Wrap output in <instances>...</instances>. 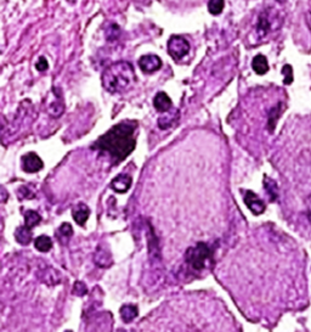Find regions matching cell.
Here are the masks:
<instances>
[{"instance_id":"obj_1","label":"cell","mask_w":311,"mask_h":332,"mask_svg":"<svg viewBox=\"0 0 311 332\" xmlns=\"http://www.w3.org/2000/svg\"><path fill=\"white\" fill-rule=\"evenodd\" d=\"M136 126L138 123L131 121L118 123L100 136L94 147L110 154L116 162H122L135 150Z\"/></svg>"},{"instance_id":"obj_2","label":"cell","mask_w":311,"mask_h":332,"mask_svg":"<svg viewBox=\"0 0 311 332\" xmlns=\"http://www.w3.org/2000/svg\"><path fill=\"white\" fill-rule=\"evenodd\" d=\"M102 85L111 94H123L136 84L135 71L131 63L118 61L105 68L101 76Z\"/></svg>"},{"instance_id":"obj_3","label":"cell","mask_w":311,"mask_h":332,"mask_svg":"<svg viewBox=\"0 0 311 332\" xmlns=\"http://www.w3.org/2000/svg\"><path fill=\"white\" fill-rule=\"evenodd\" d=\"M210 257V249L204 242H198L196 246L190 247L185 253L186 262L191 265L192 268L199 270L205 265V262Z\"/></svg>"},{"instance_id":"obj_4","label":"cell","mask_w":311,"mask_h":332,"mask_svg":"<svg viewBox=\"0 0 311 332\" xmlns=\"http://www.w3.org/2000/svg\"><path fill=\"white\" fill-rule=\"evenodd\" d=\"M190 51V43L180 36H173L168 41V52L174 60H181Z\"/></svg>"},{"instance_id":"obj_5","label":"cell","mask_w":311,"mask_h":332,"mask_svg":"<svg viewBox=\"0 0 311 332\" xmlns=\"http://www.w3.org/2000/svg\"><path fill=\"white\" fill-rule=\"evenodd\" d=\"M139 67L144 73H154L162 67V60L157 55H144L139 60Z\"/></svg>"},{"instance_id":"obj_6","label":"cell","mask_w":311,"mask_h":332,"mask_svg":"<svg viewBox=\"0 0 311 332\" xmlns=\"http://www.w3.org/2000/svg\"><path fill=\"white\" fill-rule=\"evenodd\" d=\"M43 161L34 152H30L22 156V169L26 173H37L43 169Z\"/></svg>"},{"instance_id":"obj_7","label":"cell","mask_w":311,"mask_h":332,"mask_svg":"<svg viewBox=\"0 0 311 332\" xmlns=\"http://www.w3.org/2000/svg\"><path fill=\"white\" fill-rule=\"evenodd\" d=\"M244 204L247 205V207L255 215L262 214L265 210V204L253 191H246V195H244Z\"/></svg>"},{"instance_id":"obj_8","label":"cell","mask_w":311,"mask_h":332,"mask_svg":"<svg viewBox=\"0 0 311 332\" xmlns=\"http://www.w3.org/2000/svg\"><path fill=\"white\" fill-rule=\"evenodd\" d=\"M154 106L158 112L164 113L171 110L173 102H171V99L168 96V94H165L164 91H159L154 99Z\"/></svg>"},{"instance_id":"obj_9","label":"cell","mask_w":311,"mask_h":332,"mask_svg":"<svg viewBox=\"0 0 311 332\" xmlns=\"http://www.w3.org/2000/svg\"><path fill=\"white\" fill-rule=\"evenodd\" d=\"M111 186L115 191L119 192V194H124L128 191L131 186V178L126 174H119L118 176H116L115 179L111 183Z\"/></svg>"},{"instance_id":"obj_10","label":"cell","mask_w":311,"mask_h":332,"mask_svg":"<svg viewBox=\"0 0 311 332\" xmlns=\"http://www.w3.org/2000/svg\"><path fill=\"white\" fill-rule=\"evenodd\" d=\"M179 120V111L178 110H173V111H168V112H164V115L160 116L158 118V126H159L162 130H165V129H169L170 126H173L178 122Z\"/></svg>"},{"instance_id":"obj_11","label":"cell","mask_w":311,"mask_h":332,"mask_svg":"<svg viewBox=\"0 0 311 332\" xmlns=\"http://www.w3.org/2000/svg\"><path fill=\"white\" fill-rule=\"evenodd\" d=\"M272 27V22H271V16L269 11H264L263 14H260L259 18H258V25H257V31L259 33V36L264 37L269 33Z\"/></svg>"},{"instance_id":"obj_12","label":"cell","mask_w":311,"mask_h":332,"mask_svg":"<svg viewBox=\"0 0 311 332\" xmlns=\"http://www.w3.org/2000/svg\"><path fill=\"white\" fill-rule=\"evenodd\" d=\"M72 214H73V218H75L76 223H77L78 225L83 226L84 224H85V221L88 220L89 215H90V210H89V208L86 207L85 205L79 204L77 207L73 209Z\"/></svg>"},{"instance_id":"obj_13","label":"cell","mask_w":311,"mask_h":332,"mask_svg":"<svg viewBox=\"0 0 311 332\" xmlns=\"http://www.w3.org/2000/svg\"><path fill=\"white\" fill-rule=\"evenodd\" d=\"M252 68L257 75L263 76L265 75L266 72L269 71V63H268V59L264 56V55L259 54L253 59L252 61Z\"/></svg>"},{"instance_id":"obj_14","label":"cell","mask_w":311,"mask_h":332,"mask_svg":"<svg viewBox=\"0 0 311 332\" xmlns=\"http://www.w3.org/2000/svg\"><path fill=\"white\" fill-rule=\"evenodd\" d=\"M119 313L124 323H131L138 316V308L134 304H126L120 308Z\"/></svg>"},{"instance_id":"obj_15","label":"cell","mask_w":311,"mask_h":332,"mask_svg":"<svg viewBox=\"0 0 311 332\" xmlns=\"http://www.w3.org/2000/svg\"><path fill=\"white\" fill-rule=\"evenodd\" d=\"M15 237H16V241H17L18 244L26 246V245L30 244L32 240L31 229L27 228V226H20V228L16 230Z\"/></svg>"},{"instance_id":"obj_16","label":"cell","mask_w":311,"mask_h":332,"mask_svg":"<svg viewBox=\"0 0 311 332\" xmlns=\"http://www.w3.org/2000/svg\"><path fill=\"white\" fill-rule=\"evenodd\" d=\"M282 110H283V104H278L277 106H275L270 111V115H269V130L270 131H273V129H275V125L277 123V120L280 118Z\"/></svg>"},{"instance_id":"obj_17","label":"cell","mask_w":311,"mask_h":332,"mask_svg":"<svg viewBox=\"0 0 311 332\" xmlns=\"http://www.w3.org/2000/svg\"><path fill=\"white\" fill-rule=\"evenodd\" d=\"M34 245H36V249L40 252H49L52 247V241L50 237H47L45 235H41L39 237H37L36 241H34Z\"/></svg>"},{"instance_id":"obj_18","label":"cell","mask_w":311,"mask_h":332,"mask_svg":"<svg viewBox=\"0 0 311 332\" xmlns=\"http://www.w3.org/2000/svg\"><path fill=\"white\" fill-rule=\"evenodd\" d=\"M40 220H41L40 215H39L36 210H27V212L25 213V223L27 228L30 229L34 228V226L38 225V224L40 223Z\"/></svg>"},{"instance_id":"obj_19","label":"cell","mask_w":311,"mask_h":332,"mask_svg":"<svg viewBox=\"0 0 311 332\" xmlns=\"http://www.w3.org/2000/svg\"><path fill=\"white\" fill-rule=\"evenodd\" d=\"M224 6H225L224 0H209V2H208V11L214 16L220 15L223 12Z\"/></svg>"},{"instance_id":"obj_20","label":"cell","mask_w":311,"mask_h":332,"mask_svg":"<svg viewBox=\"0 0 311 332\" xmlns=\"http://www.w3.org/2000/svg\"><path fill=\"white\" fill-rule=\"evenodd\" d=\"M264 185H265V189H266V192L269 194V196H270L271 201H275L276 199H277V185H276V183L273 180H271L270 178H265L264 180Z\"/></svg>"},{"instance_id":"obj_21","label":"cell","mask_w":311,"mask_h":332,"mask_svg":"<svg viewBox=\"0 0 311 332\" xmlns=\"http://www.w3.org/2000/svg\"><path fill=\"white\" fill-rule=\"evenodd\" d=\"M282 73H283V76H284L283 83L286 84V85H289V84L293 82V68H292V66L291 65L283 66V68H282Z\"/></svg>"},{"instance_id":"obj_22","label":"cell","mask_w":311,"mask_h":332,"mask_svg":"<svg viewBox=\"0 0 311 332\" xmlns=\"http://www.w3.org/2000/svg\"><path fill=\"white\" fill-rule=\"evenodd\" d=\"M119 33H120L119 26H118V25H111L106 31L107 39H109V41H116V39L119 37Z\"/></svg>"},{"instance_id":"obj_23","label":"cell","mask_w":311,"mask_h":332,"mask_svg":"<svg viewBox=\"0 0 311 332\" xmlns=\"http://www.w3.org/2000/svg\"><path fill=\"white\" fill-rule=\"evenodd\" d=\"M60 234L65 237H70L71 235H72L73 229H72V226H71V224L63 223L61 225V228H60Z\"/></svg>"},{"instance_id":"obj_24","label":"cell","mask_w":311,"mask_h":332,"mask_svg":"<svg viewBox=\"0 0 311 332\" xmlns=\"http://www.w3.org/2000/svg\"><path fill=\"white\" fill-rule=\"evenodd\" d=\"M88 292V290H86L85 285L83 283H76L75 284V289H73V293L78 294V296H84V294Z\"/></svg>"},{"instance_id":"obj_25","label":"cell","mask_w":311,"mask_h":332,"mask_svg":"<svg viewBox=\"0 0 311 332\" xmlns=\"http://www.w3.org/2000/svg\"><path fill=\"white\" fill-rule=\"evenodd\" d=\"M36 67H37V70L39 71V72H44V71H46L47 68H49V63H47L45 57H44V56L39 57V60H38V62H37Z\"/></svg>"},{"instance_id":"obj_26","label":"cell","mask_w":311,"mask_h":332,"mask_svg":"<svg viewBox=\"0 0 311 332\" xmlns=\"http://www.w3.org/2000/svg\"><path fill=\"white\" fill-rule=\"evenodd\" d=\"M305 20H307V25L311 31V0L308 2V9H307V15H305Z\"/></svg>"},{"instance_id":"obj_27","label":"cell","mask_w":311,"mask_h":332,"mask_svg":"<svg viewBox=\"0 0 311 332\" xmlns=\"http://www.w3.org/2000/svg\"><path fill=\"white\" fill-rule=\"evenodd\" d=\"M308 213H309V219L311 220V196L309 197V200H308Z\"/></svg>"},{"instance_id":"obj_28","label":"cell","mask_w":311,"mask_h":332,"mask_svg":"<svg viewBox=\"0 0 311 332\" xmlns=\"http://www.w3.org/2000/svg\"><path fill=\"white\" fill-rule=\"evenodd\" d=\"M68 2H70V4H75L76 1H77V0H67Z\"/></svg>"},{"instance_id":"obj_29","label":"cell","mask_w":311,"mask_h":332,"mask_svg":"<svg viewBox=\"0 0 311 332\" xmlns=\"http://www.w3.org/2000/svg\"><path fill=\"white\" fill-rule=\"evenodd\" d=\"M66 332H72V331H66Z\"/></svg>"}]
</instances>
